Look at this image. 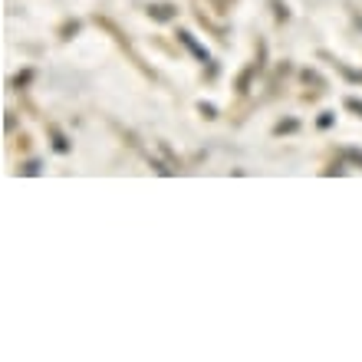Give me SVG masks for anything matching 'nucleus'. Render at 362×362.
Returning <instances> with one entry per match:
<instances>
[{"instance_id":"nucleus-1","label":"nucleus","mask_w":362,"mask_h":362,"mask_svg":"<svg viewBox=\"0 0 362 362\" xmlns=\"http://www.w3.org/2000/svg\"><path fill=\"white\" fill-rule=\"evenodd\" d=\"M181 43H185V47H188L191 53L201 59V63H208V49L201 47V43H194V40H191V33H185V30H181Z\"/></svg>"},{"instance_id":"nucleus-2","label":"nucleus","mask_w":362,"mask_h":362,"mask_svg":"<svg viewBox=\"0 0 362 362\" xmlns=\"http://www.w3.org/2000/svg\"><path fill=\"white\" fill-rule=\"evenodd\" d=\"M40 172V162H27V168H23V175H37Z\"/></svg>"},{"instance_id":"nucleus-3","label":"nucleus","mask_w":362,"mask_h":362,"mask_svg":"<svg viewBox=\"0 0 362 362\" xmlns=\"http://www.w3.org/2000/svg\"><path fill=\"white\" fill-rule=\"evenodd\" d=\"M349 109H356V112L362 115V103H356V99H349Z\"/></svg>"}]
</instances>
